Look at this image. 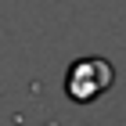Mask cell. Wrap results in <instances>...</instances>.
I'll use <instances>...</instances> for the list:
<instances>
[{
    "mask_svg": "<svg viewBox=\"0 0 126 126\" xmlns=\"http://www.w3.org/2000/svg\"><path fill=\"white\" fill-rule=\"evenodd\" d=\"M115 87V65L108 58H79L65 72V97L76 105H94Z\"/></svg>",
    "mask_w": 126,
    "mask_h": 126,
    "instance_id": "cell-1",
    "label": "cell"
}]
</instances>
